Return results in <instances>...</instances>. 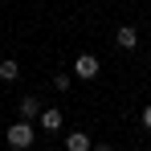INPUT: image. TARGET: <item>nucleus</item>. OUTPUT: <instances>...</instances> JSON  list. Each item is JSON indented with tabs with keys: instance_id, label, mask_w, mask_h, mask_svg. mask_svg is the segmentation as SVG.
I'll return each mask as SVG.
<instances>
[{
	"instance_id": "obj_1",
	"label": "nucleus",
	"mask_w": 151,
	"mask_h": 151,
	"mask_svg": "<svg viewBox=\"0 0 151 151\" xmlns=\"http://www.w3.org/2000/svg\"><path fill=\"white\" fill-rule=\"evenodd\" d=\"M33 139H37V131H33V123H25V119H17V123L8 127V147H12V151L33 147Z\"/></svg>"
},
{
	"instance_id": "obj_2",
	"label": "nucleus",
	"mask_w": 151,
	"mask_h": 151,
	"mask_svg": "<svg viewBox=\"0 0 151 151\" xmlns=\"http://www.w3.org/2000/svg\"><path fill=\"white\" fill-rule=\"evenodd\" d=\"M74 78H82V82L98 78V57H94V53H82V57L74 61Z\"/></svg>"
},
{
	"instance_id": "obj_3",
	"label": "nucleus",
	"mask_w": 151,
	"mask_h": 151,
	"mask_svg": "<svg viewBox=\"0 0 151 151\" xmlns=\"http://www.w3.org/2000/svg\"><path fill=\"white\" fill-rule=\"evenodd\" d=\"M37 119H41V131H49V135H57V131L65 127V114H61V110H45V106H41Z\"/></svg>"
},
{
	"instance_id": "obj_4",
	"label": "nucleus",
	"mask_w": 151,
	"mask_h": 151,
	"mask_svg": "<svg viewBox=\"0 0 151 151\" xmlns=\"http://www.w3.org/2000/svg\"><path fill=\"white\" fill-rule=\"evenodd\" d=\"M114 45H119V49H135V45H139V33H135V29L131 25H119V33H114Z\"/></svg>"
},
{
	"instance_id": "obj_5",
	"label": "nucleus",
	"mask_w": 151,
	"mask_h": 151,
	"mask_svg": "<svg viewBox=\"0 0 151 151\" xmlns=\"http://www.w3.org/2000/svg\"><path fill=\"white\" fill-rule=\"evenodd\" d=\"M17 114H21V119H25V123H33V119H37V114H41V102L33 98V94H25V98H21V106H17Z\"/></svg>"
},
{
	"instance_id": "obj_6",
	"label": "nucleus",
	"mask_w": 151,
	"mask_h": 151,
	"mask_svg": "<svg viewBox=\"0 0 151 151\" xmlns=\"http://www.w3.org/2000/svg\"><path fill=\"white\" fill-rule=\"evenodd\" d=\"M94 143H90V135L86 131H70L65 135V151H90Z\"/></svg>"
},
{
	"instance_id": "obj_7",
	"label": "nucleus",
	"mask_w": 151,
	"mask_h": 151,
	"mask_svg": "<svg viewBox=\"0 0 151 151\" xmlns=\"http://www.w3.org/2000/svg\"><path fill=\"white\" fill-rule=\"evenodd\" d=\"M0 78H4V82H17V78H21V65H17L12 57H4V61H0Z\"/></svg>"
},
{
	"instance_id": "obj_8",
	"label": "nucleus",
	"mask_w": 151,
	"mask_h": 151,
	"mask_svg": "<svg viewBox=\"0 0 151 151\" xmlns=\"http://www.w3.org/2000/svg\"><path fill=\"white\" fill-rule=\"evenodd\" d=\"M53 86H57V90L65 94V90H70V74H53Z\"/></svg>"
},
{
	"instance_id": "obj_9",
	"label": "nucleus",
	"mask_w": 151,
	"mask_h": 151,
	"mask_svg": "<svg viewBox=\"0 0 151 151\" xmlns=\"http://www.w3.org/2000/svg\"><path fill=\"white\" fill-rule=\"evenodd\" d=\"M139 123H143V131H151V106H143V114H139Z\"/></svg>"
},
{
	"instance_id": "obj_10",
	"label": "nucleus",
	"mask_w": 151,
	"mask_h": 151,
	"mask_svg": "<svg viewBox=\"0 0 151 151\" xmlns=\"http://www.w3.org/2000/svg\"><path fill=\"white\" fill-rule=\"evenodd\" d=\"M90 151H114V147H110V143H94Z\"/></svg>"
},
{
	"instance_id": "obj_11",
	"label": "nucleus",
	"mask_w": 151,
	"mask_h": 151,
	"mask_svg": "<svg viewBox=\"0 0 151 151\" xmlns=\"http://www.w3.org/2000/svg\"><path fill=\"white\" fill-rule=\"evenodd\" d=\"M45 151H57V147H45Z\"/></svg>"
},
{
	"instance_id": "obj_12",
	"label": "nucleus",
	"mask_w": 151,
	"mask_h": 151,
	"mask_svg": "<svg viewBox=\"0 0 151 151\" xmlns=\"http://www.w3.org/2000/svg\"><path fill=\"white\" fill-rule=\"evenodd\" d=\"M147 61H151V53H147Z\"/></svg>"
},
{
	"instance_id": "obj_13",
	"label": "nucleus",
	"mask_w": 151,
	"mask_h": 151,
	"mask_svg": "<svg viewBox=\"0 0 151 151\" xmlns=\"http://www.w3.org/2000/svg\"><path fill=\"white\" fill-rule=\"evenodd\" d=\"M147 25H151V21H147Z\"/></svg>"
},
{
	"instance_id": "obj_14",
	"label": "nucleus",
	"mask_w": 151,
	"mask_h": 151,
	"mask_svg": "<svg viewBox=\"0 0 151 151\" xmlns=\"http://www.w3.org/2000/svg\"><path fill=\"white\" fill-rule=\"evenodd\" d=\"M147 151H151V147H147Z\"/></svg>"
}]
</instances>
